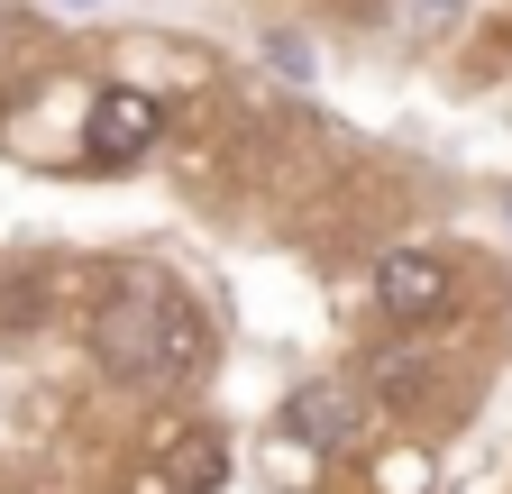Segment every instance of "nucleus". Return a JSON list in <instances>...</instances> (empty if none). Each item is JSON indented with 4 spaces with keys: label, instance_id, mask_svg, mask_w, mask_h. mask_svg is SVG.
Listing matches in <instances>:
<instances>
[{
    "label": "nucleus",
    "instance_id": "nucleus-2",
    "mask_svg": "<svg viewBox=\"0 0 512 494\" xmlns=\"http://www.w3.org/2000/svg\"><path fill=\"white\" fill-rule=\"evenodd\" d=\"M156 138H165V101H156V92H128V83H119V92H101V101H92L83 156H92L101 174H119V165H138Z\"/></svg>",
    "mask_w": 512,
    "mask_h": 494
},
{
    "label": "nucleus",
    "instance_id": "nucleus-5",
    "mask_svg": "<svg viewBox=\"0 0 512 494\" xmlns=\"http://www.w3.org/2000/svg\"><path fill=\"white\" fill-rule=\"evenodd\" d=\"M366 385H375L384 403H421L430 357H421V348H375V357H366Z\"/></svg>",
    "mask_w": 512,
    "mask_h": 494
},
{
    "label": "nucleus",
    "instance_id": "nucleus-7",
    "mask_svg": "<svg viewBox=\"0 0 512 494\" xmlns=\"http://www.w3.org/2000/svg\"><path fill=\"white\" fill-rule=\"evenodd\" d=\"M46 293H55V275H19L10 293H0V321H10V330H37L46 321Z\"/></svg>",
    "mask_w": 512,
    "mask_h": 494
},
{
    "label": "nucleus",
    "instance_id": "nucleus-1",
    "mask_svg": "<svg viewBox=\"0 0 512 494\" xmlns=\"http://www.w3.org/2000/svg\"><path fill=\"white\" fill-rule=\"evenodd\" d=\"M202 348H211L202 312H192L183 293H156L147 275H128L92 312V357L119 385H183L192 366H202Z\"/></svg>",
    "mask_w": 512,
    "mask_h": 494
},
{
    "label": "nucleus",
    "instance_id": "nucleus-4",
    "mask_svg": "<svg viewBox=\"0 0 512 494\" xmlns=\"http://www.w3.org/2000/svg\"><path fill=\"white\" fill-rule=\"evenodd\" d=\"M375 302L394 321H430V312H448V266L430 247H384L375 257Z\"/></svg>",
    "mask_w": 512,
    "mask_h": 494
},
{
    "label": "nucleus",
    "instance_id": "nucleus-9",
    "mask_svg": "<svg viewBox=\"0 0 512 494\" xmlns=\"http://www.w3.org/2000/svg\"><path fill=\"white\" fill-rule=\"evenodd\" d=\"M448 10H458V0H412V19H421V28H439Z\"/></svg>",
    "mask_w": 512,
    "mask_h": 494
},
{
    "label": "nucleus",
    "instance_id": "nucleus-3",
    "mask_svg": "<svg viewBox=\"0 0 512 494\" xmlns=\"http://www.w3.org/2000/svg\"><path fill=\"white\" fill-rule=\"evenodd\" d=\"M284 430H293L302 449H330V458H339V449L366 440V394H357V385H330V376H320V385H293Z\"/></svg>",
    "mask_w": 512,
    "mask_h": 494
},
{
    "label": "nucleus",
    "instance_id": "nucleus-8",
    "mask_svg": "<svg viewBox=\"0 0 512 494\" xmlns=\"http://www.w3.org/2000/svg\"><path fill=\"white\" fill-rule=\"evenodd\" d=\"M128 494H174V476H165V467H138V476H128Z\"/></svg>",
    "mask_w": 512,
    "mask_h": 494
},
{
    "label": "nucleus",
    "instance_id": "nucleus-6",
    "mask_svg": "<svg viewBox=\"0 0 512 494\" xmlns=\"http://www.w3.org/2000/svg\"><path fill=\"white\" fill-rule=\"evenodd\" d=\"M220 467H229L220 430H183V440H174V467H165V476H174V494H202V485H211Z\"/></svg>",
    "mask_w": 512,
    "mask_h": 494
}]
</instances>
